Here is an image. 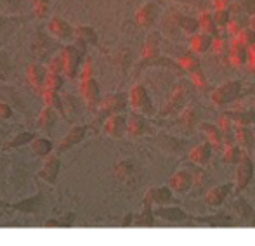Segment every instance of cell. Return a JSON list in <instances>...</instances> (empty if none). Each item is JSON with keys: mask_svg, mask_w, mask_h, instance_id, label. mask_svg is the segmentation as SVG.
Returning <instances> with one entry per match:
<instances>
[{"mask_svg": "<svg viewBox=\"0 0 255 246\" xmlns=\"http://www.w3.org/2000/svg\"><path fill=\"white\" fill-rule=\"evenodd\" d=\"M35 137H37V135H35L33 132H21V133H17L16 137H12V139L9 140L7 147H19V146H24V144H30Z\"/></svg>", "mask_w": 255, "mask_h": 246, "instance_id": "obj_40", "label": "cell"}, {"mask_svg": "<svg viewBox=\"0 0 255 246\" xmlns=\"http://www.w3.org/2000/svg\"><path fill=\"white\" fill-rule=\"evenodd\" d=\"M249 28L250 30L255 31V14H252V16H249Z\"/></svg>", "mask_w": 255, "mask_h": 246, "instance_id": "obj_48", "label": "cell"}, {"mask_svg": "<svg viewBox=\"0 0 255 246\" xmlns=\"http://www.w3.org/2000/svg\"><path fill=\"white\" fill-rule=\"evenodd\" d=\"M80 58H82V49L77 47H66L65 52H63L61 59H63V69L68 76H75L77 69H79L80 64Z\"/></svg>", "mask_w": 255, "mask_h": 246, "instance_id": "obj_10", "label": "cell"}, {"mask_svg": "<svg viewBox=\"0 0 255 246\" xmlns=\"http://www.w3.org/2000/svg\"><path fill=\"white\" fill-rule=\"evenodd\" d=\"M198 117H200V113H198V108L196 106H187L184 108V111H180V125L186 126V128H191L193 125H196L198 123Z\"/></svg>", "mask_w": 255, "mask_h": 246, "instance_id": "obj_29", "label": "cell"}, {"mask_svg": "<svg viewBox=\"0 0 255 246\" xmlns=\"http://www.w3.org/2000/svg\"><path fill=\"white\" fill-rule=\"evenodd\" d=\"M231 189H233L231 184L214 185V187L207 192V196H205V203H207L208 206H212V208H217V206H221L222 203L226 201V198L231 194Z\"/></svg>", "mask_w": 255, "mask_h": 246, "instance_id": "obj_12", "label": "cell"}, {"mask_svg": "<svg viewBox=\"0 0 255 246\" xmlns=\"http://www.w3.org/2000/svg\"><path fill=\"white\" fill-rule=\"evenodd\" d=\"M31 149L37 156H47V154L52 153V142L49 139H44V137H35L31 140Z\"/></svg>", "mask_w": 255, "mask_h": 246, "instance_id": "obj_30", "label": "cell"}, {"mask_svg": "<svg viewBox=\"0 0 255 246\" xmlns=\"http://www.w3.org/2000/svg\"><path fill=\"white\" fill-rule=\"evenodd\" d=\"M193 174L189 170H179L170 177L169 181V187L172 189V192H177V194H184L191 189L193 185Z\"/></svg>", "mask_w": 255, "mask_h": 246, "instance_id": "obj_8", "label": "cell"}, {"mask_svg": "<svg viewBox=\"0 0 255 246\" xmlns=\"http://www.w3.org/2000/svg\"><path fill=\"white\" fill-rule=\"evenodd\" d=\"M212 17H214V23L219 30V28H226V24L231 19V12L226 7H215V10L212 12Z\"/></svg>", "mask_w": 255, "mask_h": 246, "instance_id": "obj_35", "label": "cell"}, {"mask_svg": "<svg viewBox=\"0 0 255 246\" xmlns=\"http://www.w3.org/2000/svg\"><path fill=\"white\" fill-rule=\"evenodd\" d=\"M10 115H12V110H10L9 104L0 103V118H2V120H5V118H10Z\"/></svg>", "mask_w": 255, "mask_h": 246, "instance_id": "obj_44", "label": "cell"}, {"mask_svg": "<svg viewBox=\"0 0 255 246\" xmlns=\"http://www.w3.org/2000/svg\"><path fill=\"white\" fill-rule=\"evenodd\" d=\"M127 108V96L125 94H109L104 97L101 104V113L102 115H115L122 113Z\"/></svg>", "mask_w": 255, "mask_h": 246, "instance_id": "obj_11", "label": "cell"}, {"mask_svg": "<svg viewBox=\"0 0 255 246\" xmlns=\"http://www.w3.org/2000/svg\"><path fill=\"white\" fill-rule=\"evenodd\" d=\"M85 132H87V126H84V125L73 126V128L70 130V132L65 135V139L61 140V144H59L58 151H59V153H65L66 149H70V147H73L75 144H79L80 140H82L84 137H85Z\"/></svg>", "mask_w": 255, "mask_h": 246, "instance_id": "obj_18", "label": "cell"}, {"mask_svg": "<svg viewBox=\"0 0 255 246\" xmlns=\"http://www.w3.org/2000/svg\"><path fill=\"white\" fill-rule=\"evenodd\" d=\"M196 19H198V26H200V33H205L208 37H215L217 35V26H215L210 10H201Z\"/></svg>", "mask_w": 255, "mask_h": 246, "instance_id": "obj_25", "label": "cell"}, {"mask_svg": "<svg viewBox=\"0 0 255 246\" xmlns=\"http://www.w3.org/2000/svg\"><path fill=\"white\" fill-rule=\"evenodd\" d=\"M210 44H212V37H208V35L205 33H194L191 35V40H189V47L193 49V52H196V54H203V52H207L208 49H210Z\"/></svg>", "mask_w": 255, "mask_h": 246, "instance_id": "obj_26", "label": "cell"}, {"mask_svg": "<svg viewBox=\"0 0 255 246\" xmlns=\"http://www.w3.org/2000/svg\"><path fill=\"white\" fill-rule=\"evenodd\" d=\"M104 132L113 139H122L127 133V117L123 113L109 115L104 122Z\"/></svg>", "mask_w": 255, "mask_h": 246, "instance_id": "obj_6", "label": "cell"}, {"mask_svg": "<svg viewBox=\"0 0 255 246\" xmlns=\"http://www.w3.org/2000/svg\"><path fill=\"white\" fill-rule=\"evenodd\" d=\"M56 120V113L52 111V108L51 106H45L44 110H42V113H40V118H38V126H40L42 130H51V126H52V123H54Z\"/></svg>", "mask_w": 255, "mask_h": 246, "instance_id": "obj_36", "label": "cell"}, {"mask_svg": "<svg viewBox=\"0 0 255 246\" xmlns=\"http://www.w3.org/2000/svg\"><path fill=\"white\" fill-rule=\"evenodd\" d=\"M61 226V224L58 222V220H47V222H45V227H59Z\"/></svg>", "mask_w": 255, "mask_h": 246, "instance_id": "obj_49", "label": "cell"}, {"mask_svg": "<svg viewBox=\"0 0 255 246\" xmlns=\"http://www.w3.org/2000/svg\"><path fill=\"white\" fill-rule=\"evenodd\" d=\"M127 103L130 104V108L134 110V113L144 115V117H153L155 115V108L151 103V97L148 94L146 87L137 83L130 89L129 97H127Z\"/></svg>", "mask_w": 255, "mask_h": 246, "instance_id": "obj_1", "label": "cell"}, {"mask_svg": "<svg viewBox=\"0 0 255 246\" xmlns=\"http://www.w3.org/2000/svg\"><path fill=\"white\" fill-rule=\"evenodd\" d=\"M73 33H75V37L82 44H85V42L87 44H97V35H95V31L90 26H79Z\"/></svg>", "mask_w": 255, "mask_h": 246, "instance_id": "obj_34", "label": "cell"}, {"mask_svg": "<svg viewBox=\"0 0 255 246\" xmlns=\"http://www.w3.org/2000/svg\"><path fill=\"white\" fill-rule=\"evenodd\" d=\"M49 30H51V33L54 35L56 38H59V40H72L73 37V30L72 26H70L66 21L59 19V17H54V19L49 23Z\"/></svg>", "mask_w": 255, "mask_h": 246, "instance_id": "obj_21", "label": "cell"}, {"mask_svg": "<svg viewBox=\"0 0 255 246\" xmlns=\"http://www.w3.org/2000/svg\"><path fill=\"white\" fill-rule=\"evenodd\" d=\"M252 153H254V156H255V146H254V151H252ZM254 163H255V161H254Z\"/></svg>", "mask_w": 255, "mask_h": 246, "instance_id": "obj_50", "label": "cell"}, {"mask_svg": "<svg viewBox=\"0 0 255 246\" xmlns=\"http://www.w3.org/2000/svg\"><path fill=\"white\" fill-rule=\"evenodd\" d=\"M210 47L214 49V52L217 56H228L229 54V49H231V42L228 40V37L215 35V37H212Z\"/></svg>", "mask_w": 255, "mask_h": 246, "instance_id": "obj_32", "label": "cell"}, {"mask_svg": "<svg viewBox=\"0 0 255 246\" xmlns=\"http://www.w3.org/2000/svg\"><path fill=\"white\" fill-rule=\"evenodd\" d=\"M160 58V35L151 33L146 38V44L143 49V59L144 61H155Z\"/></svg>", "mask_w": 255, "mask_h": 246, "instance_id": "obj_22", "label": "cell"}, {"mask_svg": "<svg viewBox=\"0 0 255 246\" xmlns=\"http://www.w3.org/2000/svg\"><path fill=\"white\" fill-rule=\"evenodd\" d=\"M177 2H184V3H193V5H201L203 0H177Z\"/></svg>", "mask_w": 255, "mask_h": 246, "instance_id": "obj_47", "label": "cell"}, {"mask_svg": "<svg viewBox=\"0 0 255 246\" xmlns=\"http://www.w3.org/2000/svg\"><path fill=\"white\" fill-rule=\"evenodd\" d=\"M210 156H212V146L207 140L198 144V146H194L193 149L189 151L191 161H193L194 165H198V167H205V165L210 161Z\"/></svg>", "mask_w": 255, "mask_h": 246, "instance_id": "obj_19", "label": "cell"}, {"mask_svg": "<svg viewBox=\"0 0 255 246\" xmlns=\"http://www.w3.org/2000/svg\"><path fill=\"white\" fill-rule=\"evenodd\" d=\"M80 90L85 103L90 108H94L99 103V87L95 83L94 76H92V62L87 61L82 69V78H80Z\"/></svg>", "mask_w": 255, "mask_h": 246, "instance_id": "obj_3", "label": "cell"}, {"mask_svg": "<svg viewBox=\"0 0 255 246\" xmlns=\"http://www.w3.org/2000/svg\"><path fill=\"white\" fill-rule=\"evenodd\" d=\"M229 117H231L235 126H252L255 125V110H238L229 111Z\"/></svg>", "mask_w": 255, "mask_h": 246, "instance_id": "obj_24", "label": "cell"}, {"mask_svg": "<svg viewBox=\"0 0 255 246\" xmlns=\"http://www.w3.org/2000/svg\"><path fill=\"white\" fill-rule=\"evenodd\" d=\"M222 158H224L226 163L236 165L242 158V149H240L238 144H226L224 146V153H222Z\"/></svg>", "mask_w": 255, "mask_h": 246, "instance_id": "obj_33", "label": "cell"}, {"mask_svg": "<svg viewBox=\"0 0 255 246\" xmlns=\"http://www.w3.org/2000/svg\"><path fill=\"white\" fill-rule=\"evenodd\" d=\"M236 165H238V170H236V192H242L252 181L255 163L249 153H242V158H240Z\"/></svg>", "mask_w": 255, "mask_h": 246, "instance_id": "obj_4", "label": "cell"}, {"mask_svg": "<svg viewBox=\"0 0 255 246\" xmlns=\"http://www.w3.org/2000/svg\"><path fill=\"white\" fill-rule=\"evenodd\" d=\"M189 78H191V83H193L194 87H198V89H207L208 87V82H207V76H205V73L201 71V69H196V71L189 73Z\"/></svg>", "mask_w": 255, "mask_h": 246, "instance_id": "obj_41", "label": "cell"}, {"mask_svg": "<svg viewBox=\"0 0 255 246\" xmlns=\"http://www.w3.org/2000/svg\"><path fill=\"white\" fill-rule=\"evenodd\" d=\"M44 99H45V104H47V106H51L52 110H58L59 113H63V111H65V108H63L61 101H59L58 90H49V89H45Z\"/></svg>", "mask_w": 255, "mask_h": 246, "instance_id": "obj_38", "label": "cell"}, {"mask_svg": "<svg viewBox=\"0 0 255 246\" xmlns=\"http://www.w3.org/2000/svg\"><path fill=\"white\" fill-rule=\"evenodd\" d=\"M132 226H141V227H151L155 226V215H153V208L151 206L144 205V210L139 215L134 217Z\"/></svg>", "mask_w": 255, "mask_h": 246, "instance_id": "obj_31", "label": "cell"}, {"mask_svg": "<svg viewBox=\"0 0 255 246\" xmlns=\"http://www.w3.org/2000/svg\"><path fill=\"white\" fill-rule=\"evenodd\" d=\"M198 130L205 135L207 142L210 144L212 147H222L224 146V137H222V132L217 125L214 123H208V122H201L198 125Z\"/></svg>", "mask_w": 255, "mask_h": 246, "instance_id": "obj_14", "label": "cell"}, {"mask_svg": "<svg viewBox=\"0 0 255 246\" xmlns=\"http://www.w3.org/2000/svg\"><path fill=\"white\" fill-rule=\"evenodd\" d=\"M172 203V189L170 187H151L144 196V205L146 206H162Z\"/></svg>", "mask_w": 255, "mask_h": 246, "instance_id": "obj_9", "label": "cell"}, {"mask_svg": "<svg viewBox=\"0 0 255 246\" xmlns=\"http://www.w3.org/2000/svg\"><path fill=\"white\" fill-rule=\"evenodd\" d=\"M235 137L240 149L249 154L252 153L255 146V135L252 130H250V126H235Z\"/></svg>", "mask_w": 255, "mask_h": 246, "instance_id": "obj_16", "label": "cell"}, {"mask_svg": "<svg viewBox=\"0 0 255 246\" xmlns=\"http://www.w3.org/2000/svg\"><path fill=\"white\" fill-rule=\"evenodd\" d=\"M47 0H37V12L38 16H44V14H47Z\"/></svg>", "mask_w": 255, "mask_h": 246, "instance_id": "obj_45", "label": "cell"}, {"mask_svg": "<svg viewBox=\"0 0 255 246\" xmlns=\"http://www.w3.org/2000/svg\"><path fill=\"white\" fill-rule=\"evenodd\" d=\"M186 83L187 82H180L179 85H177V89L170 94L169 101L165 103V106L162 108V111H160L162 117H170V115L177 113V111H180L184 108V104H186V101H187V94H189Z\"/></svg>", "mask_w": 255, "mask_h": 246, "instance_id": "obj_5", "label": "cell"}, {"mask_svg": "<svg viewBox=\"0 0 255 246\" xmlns=\"http://www.w3.org/2000/svg\"><path fill=\"white\" fill-rule=\"evenodd\" d=\"M249 66L252 71H255V45L249 47Z\"/></svg>", "mask_w": 255, "mask_h": 246, "instance_id": "obj_46", "label": "cell"}, {"mask_svg": "<svg viewBox=\"0 0 255 246\" xmlns=\"http://www.w3.org/2000/svg\"><path fill=\"white\" fill-rule=\"evenodd\" d=\"M153 215L155 219H162L165 222H184V220L191 219L182 208H179V206H169V205L157 206L153 210Z\"/></svg>", "mask_w": 255, "mask_h": 246, "instance_id": "obj_7", "label": "cell"}, {"mask_svg": "<svg viewBox=\"0 0 255 246\" xmlns=\"http://www.w3.org/2000/svg\"><path fill=\"white\" fill-rule=\"evenodd\" d=\"M240 92H242V82L240 80H229V82L222 83V85L215 87L212 90L210 99L215 106H226V104L238 99Z\"/></svg>", "mask_w": 255, "mask_h": 246, "instance_id": "obj_2", "label": "cell"}, {"mask_svg": "<svg viewBox=\"0 0 255 246\" xmlns=\"http://www.w3.org/2000/svg\"><path fill=\"white\" fill-rule=\"evenodd\" d=\"M175 62H177V66H179L180 69H184L186 73H193V71H196V69H200V59L196 58V56H193V54H182V56H179V58L175 59Z\"/></svg>", "mask_w": 255, "mask_h": 246, "instance_id": "obj_27", "label": "cell"}, {"mask_svg": "<svg viewBox=\"0 0 255 246\" xmlns=\"http://www.w3.org/2000/svg\"><path fill=\"white\" fill-rule=\"evenodd\" d=\"M28 82L35 87V89H40V87L45 85V69L38 64H31L28 68Z\"/></svg>", "mask_w": 255, "mask_h": 246, "instance_id": "obj_28", "label": "cell"}, {"mask_svg": "<svg viewBox=\"0 0 255 246\" xmlns=\"http://www.w3.org/2000/svg\"><path fill=\"white\" fill-rule=\"evenodd\" d=\"M148 122H146V117L144 115H139V113H132L129 118H127V133L130 137H141L146 133V128H148Z\"/></svg>", "mask_w": 255, "mask_h": 246, "instance_id": "obj_20", "label": "cell"}, {"mask_svg": "<svg viewBox=\"0 0 255 246\" xmlns=\"http://www.w3.org/2000/svg\"><path fill=\"white\" fill-rule=\"evenodd\" d=\"M229 62L235 68H243L245 64H249V49L245 45L238 44L236 40L231 42V49H229Z\"/></svg>", "mask_w": 255, "mask_h": 246, "instance_id": "obj_17", "label": "cell"}, {"mask_svg": "<svg viewBox=\"0 0 255 246\" xmlns=\"http://www.w3.org/2000/svg\"><path fill=\"white\" fill-rule=\"evenodd\" d=\"M58 174H59V158L54 156V154H47L40 172H38V179H44L49 184H54Z\"/></svg>", "mask_w": 255, "mask_h": 246, "instance_id": "obj_13", "label": "cell"}, {"mask_svg": "<svg viewBox=\"0 0 255 246\" xmlns=\"http://www.w3.org/2000/svg\"><path fill=\"white\" fill-rule=\"evenodd\" d=\"M245 28V21H243V17H240V16H231V19H229V23L226 24V33L229 35V37H233L235 38L236 35L240 33V31Z\"/></svg>", "mask_w": 255, "mask_h": 246, "instance_id": "obj_37", "label": "cell"}, {"mask_svg": "<svg viewBox=\"0 0 255 246\" xmlns=\"http://www.w3.org/2000/svg\"><path fill=\"white\" fill-rule=\"evenodd\" d=\"M132 172V163L130 161H122V163H118V167H116V175H118V179H127V175Z\"/></svg>", "mask_w": 255, "mask_h": 246, "instance_id": "obj_43", "label": "cell"}, {"mask_svg": "<svg viewBox=\"0 0 255 246\" xmlns=\"http://www.w3.org/2000/svg\"><path fill=\"white\" fill-rule=\"evenodd\" d=\"M233 40H236L238 44L245 45V47L249 49V47H252V45H255V31L250 30V28H243Z\"/></svg>", "mask_w": 255, "mask_h": 246, "instance_id": "obj_39", "label": "cell"}, {"mask_svg": "<svg viewBox=\"0 0 255 246\" xmlns=\"http://www.w3.org/2000/svg\"><path fill=\"white\" fill-rule=\"evenodd\" d=\"M158 17V5L155 2H148L137 10V23L143 28H151Z\"/></svg>", "mask_w": 255, "mask_h": 246, "instance_id": "obj_15", "label": "cell"}, {"mask_svg": "<svg viewBox=\"0 0 255 246\" xmlns=\"http://www.w3.org/2000/svg\"><path fill=\"white\" fill-rule=\"evenodd\" d=\"M59 87H61V76H59V73L49 71L47 75H45V89L59 90Z\"/></svg>", "mask_w": 255, "mask_h": 246, "instance_id": "obj_42", "label": "cell"}, {"mask_svg": "<svg viewBox=\"0 0 255 246\" xmlns=\"http://www.w3.org/2000/svg\"><path fill=\"white\" fill-rule=\"evenodd\" d=\"M172 17H173V21L177 23V26H179L186 35H189V37L200 31V26H198L196 17L182 16L180 12H172Z\"/></svg>", "mask_w": 255, "mask_h": 246, "instance_id": "obj_23", "label": "cell"}]
</instances>
